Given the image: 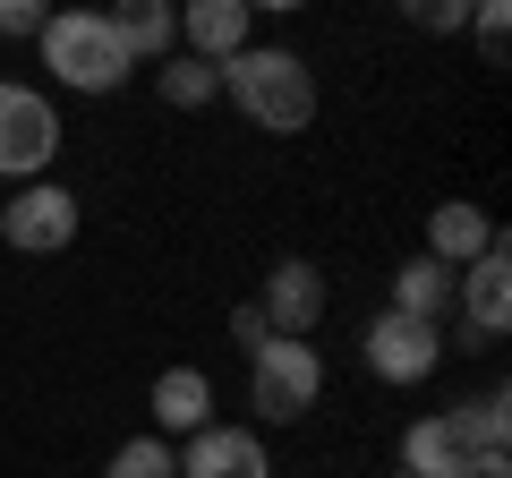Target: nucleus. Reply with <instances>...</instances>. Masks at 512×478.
I'll return each mask as SVG.
<instances>
[{
	"instance_id": "nucleus-3",
	"label": "nucleus",
	"mask_w": 512,
	"mask_h": 478,
	"mask_svg": "<svg viewBox=\"0 0 512 478\" xmlns=\"http://www.w3.org/2000/svg\"><path fill=\"white\" fill-rule=\"evenodd\" d=\"M316 402H325V359H316V342L274 333V342L248 350V410H256V427H291V419H308Z\"/></svg>"
},
{
	"instance_id": "nucleus-16",
	"label": "nucleus",
	"mask_w": 512,
	"mask_h": 478,
	"mask_svg": "<svg viewBox=\"0 0 512 478\" xmlns=\"http://www.w3.org/2000/svg\"><path fill=\"white\" fill-rule=\"evenodd\" d=\"M444 419H453V436L470 444V453H504V436H512V393L487 385V393H470V402H453Z\"/></svg>"
},
{
	"instance_id": "nucleus-11",
	"label": "nucleus",
	"mask_w": 512,
	"mask_h": 478,
	"mask_svg": "<svg viewBox=\"0 0 512 478\" xmlns=\"http://www.w3.org/2000/svg\"><path fill=\"white\" fill-rule=\"evenodd\" d=\"M495 239H504V231H495V214H487V205H470V197H453V205L427 214V257L453 265V274H461L470 257H487Z\"/></svg>"
},
{
	"instance_id": "nucleus-17",
	"label": "nucleus",
	"mask_w": 512,
	"mask_h": 478,
	"mask_svg": "<svg viewBox=\"0 0 512 478\" xmlns=\"http://www.w3.org/2000/svg\"><path fill=\"white\" fill-rule=\"evenodd\" d=\"M154 86H163L171 111H205V103H222V69H214V60H197V52H171Z\"/></svg>"
},
{
	"instance_id": "nucleus-12",
	"label": "nucleus",
	"mask_w": 512,
	"mask_h": 478,
	"mask_svg": "<svg viewBox=\"0 0 512 478\" xmlns=\"http://www.w3.org/2000/svg\"><path fill=\"white\" fill-rule=\"evenodd\" d=\"M146 410H154V436H197L214 419V376L205 368H163L154 393H146Z\"/></svg>"
},
{
	"instance_id": "nucleus-21",
	"label": "nucleus",
	"mask_w": 512,
	"mask_h": 478,
	"mask_svg": "<svg viewBox=\"0 0 512 478\" xmlns=\"http://www.w3.org/2000/svg\"><path fill=\"white\" fill-rule=\"evenodd\" d=\"M231 333H239L248 350H256V342H274V333H265V316H256V299H248V308H231Z\"/></svg>"
},
{
	"instance_id": "nucleus-9",
	"label": "nucleus",
	"mask_w": 512,
	"mask_h": 478,
	"mask_svg": "<svg viewBox=\"0 0 512 478\" xmlns=\"http://www.w3.org/2000/svg\"><path fill=\"white\" fill-rule=\"evenodd\" d=\"M453 316H470V333H487V342L512 325V257H504V239H495L487 257L461 265V282H453Z\"/></svg>"
},
{
	"instance_id": "nucleus-8",
	"label": "nucleus",
	"mask_w": 512,
	"mask_h": 478,
	"mask_svg": "<svg viewBox=\"0 0 512 478\" xmlns=\"http://www.w3.org/2000/svg\"><path fill=\"white\" fill-rule=\"evenodd\" d=\"M180 478H274L265 461V436L256 427H231V419H205L180 453Z\"/></svg>"
},
{
	"instance_id": "nucleus-22",
	"label": "nucleus",
	"mask_w": 512,
	"mask_h": 478,
	"mask_svg": "<svg viewBox=\"0 0 512 478\" xmlns=\"http://www.w3.org/2000/svg\"><path fill=\"white\" fill-rule=\"evenodd\" d=\"M470 18H512V0H470Z\"/></svg>"
},
{
	"instance_id": "nucleus-2",
	"label": "nucleus",
	"mask_w": 512,
	"mask_h": 478,
	"mask_svg": "<svg viewBox=\"0 0 512 478\" xmlns=\"http://www.w3.org/2000/svg\"><path fill=\"white\" fill-rule=\"evenodd\" d=\"M35 43H43V69L69 94H120L128 52H120V35H111L103 9H52V18L35 26Z\"/></svg>"
},
{
	"instance_id": "nucleus-6",
	"label": "nucleus",
	"mask_w": 512,
	"mask_h": 478,
	"mask_svg": "<svg viewBox=\"0 0 512 478\" xmlns=\"http://www.w3.org/2000/svg\"><path fill=\"white\" fill-rule=\"evenodd\" d=\"M0 239H9L18 257H60V248L77 239V188L18 180V197L0 205Z\"/></svg>"
},
{
	"instance_id": "nucleus-15",
	"label": "nucleus",
	"mask_w": 512,
	"mask_h": 478,
	"mask_svg": "<svg viewBox=\"0 0 512 478\" xmlns=\"http://www.w3.org/2000/svg\"><path fill=\"white\" fill-rule=\"evenodd\" d=\"M453 282H461L453 265H436V257L419 248L410 265H393V308L419 316V325H444V316H453Z\"/></svg>"
},
{
	"instance_id": "nucleus-4",
	"label": "nucleus",
	"mask_w": 512,
	"mask_h": 478,
	"mask_svg": "<svg viewBox=\"0 0 512 478\" xmlns=\"http://www.w3.org/2000/svg\"><path fill=\"white\" fill-rule=\"evenodd\" d=\"M60 111L43 86H18V77H0V180H43L60 154Z\"/></svg>"
},
{
	"instance_id": "nucleus-5",
	"label": "nucleus",
	"mask_w": 512,
	"mask_h": 478,
	"mask_svg": "<svg viewBox=\"0 0 512 478\" xmlns=\"http://www.w3.org/2000/svg\"><path fill=\"white\" fill-rule=\"evenodd\" d=\"M359 350H367V376H384V385H427L444 368V325H419V316L384 308V316H367Z\"/></svg>"
},
{
	"instance_id": "nucleus-19",
	"label": "nucleus",
	"mask_w": 512,
	"mask_h": 478,
	"mask_svg": "<svg viewBox=\"0 0 512 478\" xmlns=\"http://www.w3.org/2000/svg\"><path fill=\"white\" fill-rule=\"evenodd\" d=\"M402 18L419 26V35H461V26H470V0H402Z\"/></svg>"
},
{
	"instance_id": "nucleus-10",
	"label": "nucleus",
	"mask_w": 512,
	"mask_h": 478,
	"mask_svg": "<svg viewBox=\"0 0 512 478\" xmlns=\"http://www.w3.org/2000/svg\"><path fill=\"white\" fill-rule=\"evenodd\" d=\"M171 9H180V35H188V52H197V60L248 52V26H256L248 0H171Z\"/></svg>"
},
{
	"instance_id": "nucleus-7",
	"label": "nucleus",
	"mask_w": 512,
	"mask_h": 478,
	"mask_svg": "<svg viewBox=\"0 0 512 478\" xmlns=\"http://www.w3.org/2000/svg\"><path fill=\"white\" fill-rule=\"evenodd\" d=\"M325 274H316L308 257H282L274 274H265V291H256V316H265V333H291V342H308L316 325H325Z\"/></svg>"
},
{
	"instance_id": "nucleus-18",
	"label": "nucleus",
	"mask_w": 512,
	"mask_h": 478,
	"mask_svg": "<svg viewBox=\"0 0 512 478\" xmlns=\"http://www.w3.org/2000/svg\"><path fill=\"white\" fill-rule=\"evenodd\" d=\"M103 478H180V444L171 436H128L120 453L103 461Z\"/></svg>"
},
{
	"instance_id": "nucleus-14",
	"label": "nucleus",
	"mask_w": 512,
	"mask_h": 478,
	"mask_svg": "<svg viewBox=\"0 0 512 478\" xmlns=\"http://www.w3.org/2000/svg\"><path fill=\"white\" fill-rule=\"evenodd\" d=\"M402 478H470V444L453 436L444 410H427V419L402 427Z\"/></svg>"
},
{
	"instance_id": "nucleus-13",
	"label": "nucleus",
	"mask_w": 512,
	"mask_h": 478,
	"mask_svg": "<svg viewBox=\"0 0 512 478\" xmlns=\"http://www.w3.org/2000/svg\"><path fill=\"white\" fill-rule=\"evenodd\" d=\"M103 18H111V35H120L128 60H171L180 52V9L171 0H111Z\"/></svg>"
},
{
	"instance_id": "nucleus-1",
	"label": "nucleus",
	"mask_w": 512,
	"mask_h": 478,
	"mask_svg": "<svg viewBox=\"0 0 512 478\" xmlns=\"http://www.w3.org/2000/svg\"><path fill=\"white\" fill-rule=\"evenodd\" d=\"M222 69V94L239 103V120H256L265 137H299L316 120V69L282 43H248V52L214 60Z\"/></svg>"
},
{
	"instance_id": "nucleus-23",
	"label": "nucleus",
	"mask_w": 512,
	"mask_h": 478,
	"mask_svg": "<svg viewBox=\"0 0 512 478\" xmlns=\"http://www.w3.org/2000/svg\"><path fill=\"white\" fill-rule=\"evenodd\" d=\"M248 9H308V0H248Z\"/></svg>"
},
{
	"instance_id": "nucleus-20",
	"label": "nucleus",
	"mask_w": 512,
	"mask_h": 478,
	"mask_svg": "<svg viewBox=\"0 0 512 478\" xmlns=\"http://www.w3.org/2000/svg\"><path fill=\"white\" fill-rule=\"evenodd\" d=\"M52 18V0H0V35H35Z\"/></svg>"
}]
</instances>
